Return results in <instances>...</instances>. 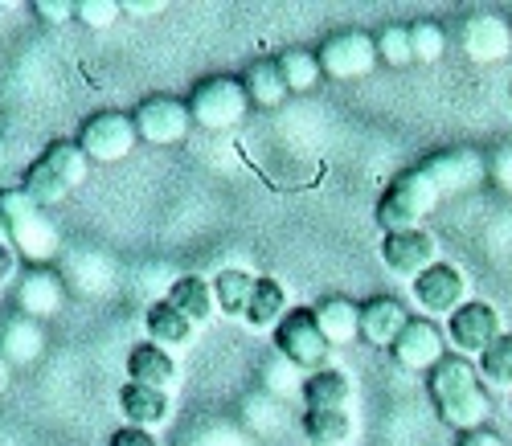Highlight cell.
I'll use <instances>...</instances> for the list:
<instances>
[{
    "mask_svg": "<svg viewBox=\"0 0 512 446\" xmlns=\"http://www.w3.org/2000/svg\"><path fill=\"white\" fill-rule=\"evenodd\" d=\"M136 119L123 115V111H99L91 115L87 123L78 127V148L87 152V160H99V164H119L132 156L136 148Z\"/></svg>",
    "mask_w": 512,
    "mask_h": 446,
    "instance_id": "7",
    "label": "cell"
},
{
    "mask_svg": "<svg viewBox=\"0 0 512 446\" xmlns=\"http://www.w3.org/2000/svg\"><path fill=\"white\" fill-rule=\"evenodd\" d=\"M0 238L33 266H46L62 250V230L46 217V209L25 197V189H0Z\"/></svg>",
    "mask_w": 512,
    "mask_h": 446,
    "instance_id": "2",
    "label": "cell"
},
{
    "mask_svg": "<svg viewBox=\"0 0 512 446\" xmlns=\"http://www.w3.org/2000/svg\"><path fill=\"white\" fill-rule=\"evenodd\" d=\"M41 352H46V332H41L37 320L17 316L0 328V356H5L9 365H33Z\"/></svg>",
    "mask_w": 512,
    "mask_h": 446,
    "instance_id": "22",
    "label": "cell"
},
{
    "mask_svg": "<svg viewBox=\"0 0 512 446\" xmlns=\"http://www.w3.org/2000/svg\"><path fill=\"white\" fill-rule=\"evenodd\" d=\"M242 86H246V99L254 107H279L291 91H287V78L279 70L275 58H259V62H250L246 74H242Z\"/></svg>",
    "mask_w": 512,
    "mask_h": 446,
    "instance_id": "25",
    "label": "cell"
},
{
    "mask_svg": "<svg viewBox=\"0 0 512 446\" xmlns=\"http://www.w3.org/2000/svg\"><path fill=\"white\" fill-rule=\"evenodd\" d=\"M119 13L123 9L115 5V0H78V5H74V17L87 29H111Z\"/></svg>",
    "mask_w": 512,
    "mask_h": 446,
    "instance_id": "32",
    "label": "cell"
},
{
    "mask_svg": "<svg viewBox=\"0 0 512 446\" xmlns=\"http://www.w3.org/2000/svg\"><path fill=\"white\" fill-rule=\"evenodd\" d=\"M435 254H439V246H435V238L426 234L422 226H418V230H402V234H386V238H381V262H386L394 275L410 279V283H414L422 271H431V266L439 262Z\"/></svg>",
    "mask_w": 512,
    "mask_h": 446,
    "instance_id": "12",
    "label": "cell"
},
{
    "mask_svg": "<svg viewBox=\"0 0 512 446\" xmlns=\"http://www.w3.org/2000/svg\"><path fill=\"white\" fill-rule=\"evenodd\" d=\"M447 197V189L439 185V176L431 168V160L402 172L398 181L381 193L377 201V226L386 234H402V230H418V221L431 213L439 201Z\"/></svg>",
    "mask_w": 512,
    "mask_h": 446,
    "instance_id": "4",
    "label": "cell"
},
{
    "mask_svg": "<svg viewBox=\"0 0 512 446\" xmlns=\"http://www.w3.org/2000/svg\"><path fill=\"white\" fill-rule=\"evenodd\" d=\"M246 107H250L246 86H242V78H230V74H213V78L197 82L193 95H189L193 127H205V131H230V127H238Z\"/></svg>",
    "mask_w": 512,
    "mask_h": 446,
    "instance_id": "5",
    "label": "cell"
},
{
    "mask_svg": "<svg viewBox=\"0 0 512 446\" xmlns=\"http://www.w3.org/2000/svg\"><path fill=\"white\" fill-rule=\"evenodd\" d=\"M119 410H123L127 426L156 430V426L168 422V410H173V401H168V393H156V389H144V385L127 381V385L119 389Z\"/></svg>",
    "mask_w": 512,
    "mask_h": 446,
    "instance_id": "19",
    "label": "cell"
},
{
    "mask_svg": "<svg viewBox=\"0 0 512 446\" xmlns=\"http://www.w3.org/2000/svg\"><path fill=\"white\" fill-rule=\"evenodd\" d=\"M267 389H275V393H295V389H304V373L295 369L291 361H283V356H275V361L267 365Z\"/></svg>",
    "mask_w": 512,
    "mask_h": 446,
    "instance_id": "33",
    "label": "cell"
},
{
    "mask_svg": "<svg viewBox=\"0 0 512 446\" xmlns=\"http://www.w3.org/2000/svg\"><path fill=\"white\" fill-rule=\"evenodd\" d=\"M168 303H173L193 328H197V324H209L213 311H218V295H213V283H205L201 275H181V279L168 283Z\"/></svg>",
    "mask_w": 512,
    "mask_h": 446,
    "instance_id": "20",
    "label": "cell"
},
{
    "mask_svg": "<svg viewBox=\"0 0 512 446\" xmlns=\"http://www.w3.org/2000/svg\"><path fill=\"white\" fill-rule=\"evenodd\" d=\"M455 446H504V438L496 434V430H467V434H459V442Z\"/></svg>",
    "mask_w": 512,
    "mask_h": 446,
    "instance_id": "38",
    "label": "cell"
},
{
    "mask_svg": "<svg viewBox=\"0 0 512 446\" xmlns=\"http://www.w3.org/2000/svg\"><path fill=\"white\" fill-rule=\"evenodd\" d=\"M13 279H17V254L5 238H0V287H9Z\"/></svg>",
    "mask_w": 512,
    "mask_h": 446,
    "instance_id": "37",
    "label": "cell"
},
{
    "mask_svg": "<svg viewBox=\"0 0 512 446\" xmlns=\"http://www.w3.org/2000/svg\"><path fill=\"white\" fill-rule=\"evenodd\" d=\"M304 434L312 446H349L353 442V414L349 410H308Z\"/></svg>",
    "mask_w": 512,
    "mask_h": 446,
    "instance_id": "26",
    "label": "cell"
},
{
    "mask_svg": "<svg viewBox=\"0 0 512 446\" xmlns=\"http://www.w3.org/2000/svg\"><path fill=\"white\" fill-rule=\"evenodd\" d=\"M254 287H259V279L246 275V271H222L218 279H213V295H218V307L226 311V316H234V320L246 316Z\"/></svg>",
    "mask_w": 512,
    "mask_h": 446,
    "instance_id": "27",
    "label": "cell"
},
{
    "mask_svg": "<svg viewBox=\"0 0 512 446\" xmlns=\"http://www.w3.org/2000/svg\"><path fill=\"white\" fill-rule=\"evenodd\" d=\"M9 369H13V365L5 361V356H0V393H5V389H9Z\"/></svg>",
    "mask_w": 512,
    "mask_h": 446,
    "instance_id": "40",
    "label": "cell"
},
{
    "mask_svg": "<svg viewBox=\"0 0 512 446\" xmlns=\"http://www.w3.org/2000/svg\"><path fill=\"white\" fill-rule=\"evenodd\" d=\"M410 324L402 299L394 295H377L369 303H361V340L377 344V348H394V340L402 336V328Z\"/></svg>",
    "mask_w": 512,
    "mask_h": 446,
    "instance_id": "17",
    "label": "cell"
},
{
    "mask_svg": "<svg viewBox=\"0 0 512 446\" xmlns=\"http://www.w3.org/2000/svg\"><path fill=\"white\" fill-rule=\"evenodd\" d=\"M132 119H136V136L156 148H173L193 131L189 103H181V99H148L132 111Z\"/></svg>",
    "mask_w": 512,
    "mask_h": 446,
    "instance_id": "10",
    "label": "cell"
},
{
    "mask_svg": "<svg viewBox=\"0 0 512 446\" xmlns=\"http://www.w3.org/2000/svg\"><path fill=\"white\" fill-rule=\"evenodd\" d=\"M33 13H37V17H46V21H54V25H62V21L74 17V0H37Z\"/></svg>",
    "mask_w": 512,
    "mask_h": 446,
    "instance_id": "35",
    "label": "cell"
},
{
    "mask_svg": "<svg viewBox=\"0 0 512 446\" xmlns=\"http://www.w3.org/2000/svg\"><path fill=\"white\" fill-rule=\"evenodd\" d=\"M144 328H148V340L156 348H164V352H181L185 344H193V332H197L168 299H156L144 311Z\"/></svg>",
    "mask_w": 512,
    "mask_h": 446,
    "instance_id": "18",
    "label": "cell"
},
{
    "mask_svg": "<svg viewBox=\"0 0 512 446\" xmlns=\"http://www.w3.org/2000/svg\"><path fill=\"white\" fill-rule=\"evenodd\" d=\"M275 62H279V70L287 78V91H312V86L324 78L320 58L312 50H283Z\"/></svg>",
    "mask_w": 512,
    "mask_h": 446,
    "instance_id": "28",
    "label": "cell"
},
{
    "mask_svg": "<svg viewBox=\"0 0 512 446\" xmlns=\"http://www.w3.org/2000/svg\"><path fill=\"white\" fill-rule=\"evenodd\" d=\"M459 41H463V54L480 66L504 62L512 54V25L500 13H476V17L463 21Z\"/></svg>",
    "mask_w": 512,
    "mask_h": 446,
    "instance_id": "14",
    "label": "cell"
},
{
    "mask_svg": "<svg viewBox=\"0 0 512 446\" xmlns=\"http://www.w3.org/2000/svg\"><path fill=\"white\" fill-rule=\"evenodd\" d=\"M242 320L254 332H275L287 320V287L279 279H259V287H254L250 307H246Z\"/></svg>",
    "mask_w": 512,
    "mask_h": 446,
    "instance_id": "23",
    "label": "cell"
},
{
    "mask_svg": "<svg viewBox=\"0 0 512 446\" xmlns=\"http://www.w3.org/2000/svg\"><path fill=\"white\" fill-rule=\"evenodd\" d=\"M488 172L500 181V189H508V193H512V148L496 152V160H492V168H488Z\"/></svg>",
    "mask_w": 512,
    "mask_h": 446,
    "instance_id": "36",
    "label": "cell"
},
{
    "mask_svg": "<svg viewBox=\"0 0 512 446\" xmlns=\"http://www.w3.org/2000/svg\"><path fill=\"white\" fill-rule=\"evenodd\" d=\"M410 50H414V62H439L443 54H447V33H443V25H435V21H414L410 25Z\"/></svg>",
    "mask_w": 512,
    "mask_h": 446,
    "instance_id": "29",
    "label": "cell"
},
{
    "mask_svg": "<svg viewBox=\"0 0 512 446\" xmlns=\"http://www.w3.org/2000/svg\"><path fill=\"white\" fill-rule=\"evenodd\" d=\"M87 172H91V160H87V152L78 148V140H54L25 168L21 189H25L29 201H37L41 209H50V205L66 201L82 181H87Z\"/></svg>",
    "mask_w": 512,
    "mask_h": 446,
    "instance_id": "3",
    "label": "cell"
},
{
    "mask_svg": "<svg viewBox=\"0 0 512 446\" xmlns=\"http://www.w3.org/2000/svg\"><path fill=\"white\" fill-rule=\"evenodd\" d=\"M127 381L144 385V389H156V393H177L181 365H177L173 352H164L152 340H144V344L127 348Z\"/></svg>",
    "mask_w": 512,
    "mask_h": 446,
    "instance_id": "15",
    "label": "cell"
},
{
    "mask_svg": "<svg viewBox=\"0 0 512 446\" xmlns=\"http://www.w3.org/2000/svg\"><path fill=\"white\" fill-rule=\"evenodd\" d=\"M480 369L467 361V356H443V361L426 373V389H431L435 414L455 426L459 434L467 430H484L488 414H492V397L480 385Z\"/></svg>",
    "mask_w": 512,
    "mask_h": 446,
    "instance_id": "1",
    "label": "cell"
},
{
    "mask_svg": "<svg viewBox=\"0 0 512 446\" xmlns=\"http://www.w3.org/2000/svg\"><path fill=\"white\" fill-rule=\"evenodd\" d=\"M447 340L455 344V356H484L500 340V311L484 299H467L447 320Z\"/></svg>",
    "mask_w": 512,
    "mask_h": 446,
    "instance_id": "9",
    "label": "cell"
},
{
    "mask_svg": "<svg viewBox=\"0 0 512 446\" xmlns=\"http://www.w3.org/2000/svg\"><path fill=\"white\" fill-rule=\"evenodd\" d=\"M480 377L488 385H508L512 389V332H500V340L480 356Z\"/></svg>",
    "mask_w": 512,
    "mask_h": 446,
    "instance_id": "30",
    "label": "cell"
},
{
    "mask_svg": "<svg viewBox=\"0 0 512 446\" xmlns=\"http://www.w3.org/2000/svg\"><path fill=\"white\" fill-rule=\"evenodd\" d=\"M275 352L283 356V361H291L300 373H320V369H328L332 344H328V336H324L320 324H316V311H304V307L287 311V320L275 328Z\"/></svg>",
    "mask_w": 512,
    "mask_h": 446,
    "instance_id": "6",
    "label": "cell"
},
{
    "mask_svg": "<svg viewBox=\"0 0 512 446\" xmlns=\"http://www.w3.org/2000/svg\"><path fill=\"white\" fill-rule=\"evenodd\" d=\"M324 78L332 82H353L365 78L381 58H377V41L369 33H332L324 46L316 50Z\"/></svg>",
    "mask_w": 512,
    "mask_h": 446,
    "instance_id": "8",
    "label": "cell"
},
{
    "mask_svg": "<svg viewBox=\"0 0 512 446\" xmlns=\"http://www.w3.org/2000/svg\"><path fill=\"white\" fill-rule=\"evenodd\" d=\"M119 9H127V13H136V17L160 13V5H156V0H144V5H140V0H127V5H119Z\"/></svg>",
    "mask_w": 512,
    "mask_h": 446,
    "instance_id": "39",
    "label": "cell"
},
{
    "mask_svg": "<svg viewBox=\"0 0 512 446\" xmlns=\"http://www.w3.org/2000/svg\"><path fill=\"white\" fill-rule=\"evenodd\" d=\"M17 303H21V316L41 324V320L58 316V311L66 307V283L54 271H46V266H33L17 287Z\"/></svg>",
    "mask_w": 512,
    "mask_h": 446,
    "instance_id": "16",
    "label": "cell"
},
{
    "mask_svg": "<svg viewBox=\"0 0 512 446\" xmlns=\"http://www.w3.org/2000/svg\"><path fill=\"white\" fill-rule=\"evenodd\" d=\"M107 446H160L156 442V434L152 430H140V426H119L115 434H111V442Z\"/></svg>",
    "mask_w": 512,
    "mask_h": 446,
    "instance_id": "34",
    "label": "cell"
},
{
    "mask_svg": "<svg viewBox=\"0 0 512 446\" xmlns=\"http://www.w3.org/2000/svg\"><path fill=\"white\" fill-rule=\"evenodd\" d=\"M377 58L386 66H410L414 62V50H410V25H386L377 37Z\"/></svg>",
    "mask_w": 512,
    "mask_h": 446,
    "instance_id": "31",
    "label": "cell"
},
{
    "mask_svg": "<svg viewBox=\"0 0 512 446\" xmlns=\"http://www.w3.org/2000/svg\"><path fill=\"white\" fill-rule=\"evenodd\" d=\"M414 303L426 311V316H455V311L467 303V279L459 266L451 262H435L431 271H422L414 279Z\"/></svg>",
    "mask_w": 512,
    "mask_h": 446,
    "instance_id": "11",
    "label": "cell"
},
{
    "mask_svg": "<svg viewBox=\"0 0 512 446\" xmlns=\"http://www.w3.org/2000/svg\"><path fill=\"white\" fill-rule=\"evenodd\" d=\"M312 311H316V324H320V332L328 336L332 348L336 344H353L361 336V303H353L345 295H332Z\"/></svg>",
    "mask_w": 512,
    "mask_h": 446,
    "instance_id": "21",
    "label": "cell"
},
{
    "mask_svg": "<svg viewBox=\"0 0 512 446\" xmlns=\"http://www.w3.org/2000/svg\"><path fill=\"white\" fill-rule=\"evenodd\" d=\"M300 393H304L308 410H349L353 381H349V373H340V369H320V373L304 377Z\"/></svg>",
    "mask_w": 512,
    "mask_h": 446,
    "instance_id": "24",
    "label": "cell"
},
{
    "mask_svg": "<svg viewBox=\"0 0 512 446\" xmlns=\"http://www.w3.org/2000/svg\"><path fill=\"white\" fill-rule=\"evenodd\" d=\"M394 361L410 373H431L443 356H447V336L439 332L435 320H410L402 328V336L394 340Z\"/></svg>",
    "mask_w": 512,
    "mask_h": 446,
    "instance_id": "13",
    "label": "cell"
}]
</instances>
